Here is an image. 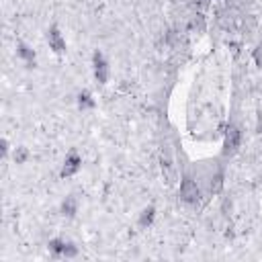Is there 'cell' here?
<instances>
[{
  "mask_svg": "<svg viewBox=\"0 0 262 262\" xmlns=\"http://www.w3.org/2000/svg\"><path fill=\"white\" fill-rule=\"evenodd\" d=\"M181 199L187 203V205H197L199 199H201V191H199V185L197 181L187 174V177L181 181Z\"/></svg>",
  "mask_w": 262,
  "mask_h": 262,
  "instance_id": "1",
  "label": "cell"
},
{
  "mask_svg": "<svg viewBox=\"0 0 262 262\" xmlns=\"http://www.w3.org/2000/svg\"><path fill=\"white\" fill-rule=\"evenodd\" d=\"M240 145H242V129L238 125H229L225 131V139H223V156L236 154Z\"/></svg>",
  "mask_w": 262,
  "mask_h": 262,
  "instance_id": "2",
  "label": "cell"
},
{
  "mask_svg": "<svg viewBox=\"0 0 262 262\" xmlns=\"http://www.w3.org/2000/svg\"><path fill=\"white\" fill-rule=\"evenodd\" d=\"M49 252H51L53 256L72 258V256L78 254V248H76L72 242H66V240H62V238H53V240L49 242Z\"/></svg>",
  "mask_w": 262,
  "mask_h": 262,
  "instance_id": "3",
  "label": "cell"
},
{
  "mask_svg": "<svg viewBox=\"0 0 262 262\" xmlns=\"http://www.w3.org/2000/svg\"><path fill=\"white\" fill-rule=\"evenodd\" d=\"M93 66H95V76H97V80H99L101 84H105V82L109 80V64H107V60H105V55H103L101 51H95V55H93Z\"/></svg>",
  "mask_w": 262,
  "mask_h": 262,
  "instance_id": "4",
  "label": "cell"
},
{
  "mask_svg": "<svg viewBox=\"0 0 262 262\" xmlns=\"http://www.w3.org/2000/svg\"><path fill=\"white\" fill-rule=\"evenodd\" d=\"M80 166H82V158L76 152H70L62 166V177H72V174H76L80 170Z\"/></svg>",
  "mask_w": 262,
  "mask_h": 262,
  "instance_id": "5",
  "label": "cell"
},
{
  "mask_svg": "<svg viewBox=\"0 0 262 262\" xmlns=\"http://www.w3.org/2000/svg\"><path fill=\"white\" fill-rule=\"evenodd\" d=\"M47 43H49V49H53L55 53H64L66 51V39L62 37L57 27H51L47 31Z\"/></svg>",
  "mask_w": 262,
  "mask_h": 262,
  "instance_id": "6",
  "label": "cell"
},
{
  "mask_svg": "<svg viewBox=\"0 0 262 262\" xmlns=\"http://www.w3.org/2000/svg\"><path fill=\"white\" fill-rule=\"evenodd\" d=\"M17 53H19V57L21 60H25L29 66H35V49H31L29 45H25V43H19V47H17Z\"/></svg>",
  "mask_w": 262,
  "mask_h": 262,
  "instance_id": "7",
  "label": "cell"
},
{
  "mask_svg": "<svg viewBox=\"0 0 262 262\" xmlns=\"http://www.w3.org/2000/svg\"><path fill=\"white\" fill-rule=\"evenodd\" d=\"M76 213H78V201H76V197H66V201L62 203V215L74 217Z\"/></svg>",
  "mask_w": 262,
  "mask_h": 262,
  "instance_id": "8",
  "label": "cell"
},
{
  "mask_svg": "<svg viewBox=\"0 0 262 262\" xmlns=\"http://www.w3.org/2000/svg\"><path fill=\"white\" fill-rule=\"evenodd\" d=\"M154 217H156V209H154V207H148V209H143V211H141V217H139V225H141V227H145V225H152Z\"/></svg>",
  "mask_w": 262,
  "mask_h": 262,
  "instance_id": "9",
  "label": "cell"
},
{
  "mask_svg": "<svg viewBox=\"0 0 262 262\" xmlns=\"http://www.w3.org/2000/svg\"><path fill=\"white\" fill-rule=\"evenodd\" d=\"M78 105H80V109H93L95 107V101H93V97L89 93H82L78 97Z\"/></svg>",
  "mask_w": 262,
  "mask_h": 262,
  "instance_id": "10",
  "label": "cell"
},
{
  "mask_svg": "<svg viewBox=\"0 0 262 262\" xmlns=\"http://www.w3.org/2000/svg\"><path fill=\"white\" fill-rule=\"evenodd\" d=\"M221 187H223V174H221V172H217L215 177L211 179V193H219V191H221Z\"/></svg>",
  "mask_w": 262,
  "mask_h": 262,
  "instance_id": "11",
  "label": "cell"
},
{
  "mask_svg": "<svg viewBox=\"0 0 262 262\" xmlns=\"http://www.w3.org/2000/svg\"><path fill=\"white\" fill-rule=\"evenodd\" d=\"M13 158H15V162H17V164H25V162H27V158H29V152H27L25 148H17V150H15V154H13Z\"/></svg>",
  "mask_w": 262,
  "mask_h": 262,
  "instance_id": "12",
  "label": "cell"
},
{
  "mask_svg": "<svg viewBox=\"0 0 262 262\" xmlns=\"http://www.w3.org/2000/svg\"><path fill=\"white\" fill-rule=\"evenodd\" d=\"M254 60H256V64L262 68V45H258V47L254 49Z\"/></svg>",
  "mask_w": 262,
  "mask_h": 262,
  "instance_id": "13",
  "label": "cell"
}]
</instances>
